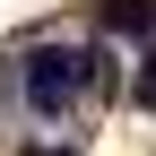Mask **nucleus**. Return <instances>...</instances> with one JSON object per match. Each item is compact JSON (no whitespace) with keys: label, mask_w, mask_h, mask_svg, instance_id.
Masks as SVG:
<instances>
[{"label":"nucleus","mask_w":156,"mask_h":156,"mask_svg":"<svg viewBox=\"0 0 156 156\" xmlns=\"http://www.w3.org/2000/svg\"><path fill=\"white\" fill-rule=\"evenodd\" d=\"M95 78H104V61H95V52H26V61H17V87H26V104L44 113H69L78 104V87H95Z\"/></svg>","instance_id":"f257e3e1"},{"label":"nucleus","mask_w":156,"mask_h":156,"mask_svg":"<svg viewBox=\"0 0 156 156\" xmlns=\"http://www.w3.org/2000/svg\"><path fill=\"white\" fill-rule=\"evenodd\" d=\"M95 26H104V35H147V26H156V0H104Z\"/></svg>","instance_id":"f03ea898"},{"label":"nucleus","mask_w":156,"mask_h":156,"mask_svg":"<svg viewBox=\"0 0 156 156\" xmlns=\"http://www.w3.org/2000/svg\"><path fill=\"white\" fill-rule=\"evenodd\" d=\"M139 104L156 113V52H147V69H139Z\"/></svg>","instance_id":"7ed1b4c3"},{"label":"nucleus","mask_w":156,"mask_h":156,"mask_svg":"<svg viewBox=\"0 0 156 156\" xmlns=\"http://www.w3.org/2000/svg\"><path fill=\"white\" fill-rule=\"evenodd\" d=\"M26 156H69V147H26Z\"/></svg>","instance_id":"20e7f679"}]
</instances>
